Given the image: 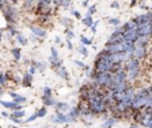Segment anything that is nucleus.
<instances>
[{
    "instance_id": "obj_4",
    "label": "nucleus",
    "mask_w": 152,
    "mask_h": 128,
    "mask_svg": "<svg viewBox=\"0 0 152 128\" xmlns=\"http://www.w3.org/2000/svg\"><path fill=\"white\" fill-rule=\"evenodd\" d=\"M112 77H113V72L110 71H97L93 78H94L95 84L97 85H108Z\"/></svg>"
},
{
    "instance_id": "obj_61",
    "label": "nucleus",
    "mask_w": 152,
    "mask_h": 128,
    "mask_svg": "<svg viewBox=\"0 0 152 128\" xmlns=\"http://www.w3.org/2000/svg\"><path fill=\"white\" fill-rule=\"evenodd\" d=\"M150 52H151V55H152V47H151V49H150Z\"/></svg>"
},
{
    "instance_id": "obj_6",
    "label": "nucleus",
    "mask_w": 152,
    "mask_h": 128,
    "mask_svg": "<svg viewBox=\"0 0 152 128\" xmlns=\"http://www.w3.org/2000/svg\"><path fill=\"white\" fill-rule=\"evenodd\" d=\"M126 77H127V75H126V71L125 70H122V69H120V70H118L116 72H114L113 73V77H112V79H110V82L108 83V89L112 91L119 83H121V82H124V81H126Z\"/></svg>"
},
{
    "instance_id": "obj_36",
    "label": "nucleus",
    "mask_w": 152,
    "mask_h": 128,
    "mask_svg": "<svg viewBox=\"0 0 152 128\" xmlns=\"http://www.w3.org/2000/svg\"><path fill=\"white\" fill-rule=\"evenodd\" d=\"M33 2H34V0H24V7L26 9H28V8L33 7Z\"/></svg>"
},
{
    "instance_id": "obj_44",
    "label": "nucleus",
    "mask_w": 152,
    "mask_h": 128,
    "mask_svg": "<svg viewBox=\"0 0 152 128\" xmlns=\"http://www.w3.org/2000/svg\"><path fill=\"white\" fill-rule=\"evenodd\" d=\"M71 15H74L75 18H77V19H81V13L78 12V11H76V9H71Z\"/></svg>"
},
{
    "instance_id": "obj_20",
    "label": "nucleus",
    "mask_w": 152,
    "mask_h": 128,
    "mask_svg": "<svg viewBox=\"0 0 152 128\" xmlns=\"http://www.w3.org/2000/svg\"><path fill=\"white\" fill-rule=\"evenodd\" d=\"M82 24H83V25H86L87 27H91V26H93L94 20H93V18H91V14H90V13H88V12H87L86 17L82 19Z\"/></svg>"
},
{
    "instance_id": "obj_12",
    "label": "nucleus",
    "mask_w": 152,
    "mask_h": 128,
    "mask_svg": "<svg viewBox=\"0 0 152 128\" xmlns=\"http://www.w3.org/2000/svg\"><path fill=\"white\" fill-rule=\"evenodd\" d=\"M145 55H146V46L135 45L134 51H133V57L134 58H138V59H141V58L145 57Z\"/></svg>"
},
{
    "instance_id": "obj_42",
    "label": "nucleus",
    "mask_w": 152,
    "mask_h": 128,
    "mask_svg": "<svg viewBox=\"0 0 152 128\" xmlns=\"http://www.w3.org/2000/svg\"><path fill=\"white\" fill-rule=\"evenodd\" d=\"M74 63H75L77 66H80V68H83V69H87V68H88L83 62H80V60H77V59H75V60H74Z\"/></svg>"
},
{
    "instance_id": "obj_15",
    "label": "nucleus",
    "mask_w": 152,
    "mask_h": 128,
    "mask_svg": "<svg viewBox=\"0 0 152 128\" xmlns=\"http://www.w3.org/2000/svg\"><path fill=\"white\" fill-rule=\"evenodd\" d=\"M30 30H31V32H32L36 37H38V38H44V37L46 36V31H45L44 28H42V27H38V26H30Z\"/></svg>"
},
{
    "instance_id": "obj_27",
    "label": "nucleus",
    "mask_w": 152,
    "mask_h": 128,
    "mask_svg": "<svg viewBox=\"0 0 152 128\" xmlns=\"http://www.w3.org/2000/svg\"><path fill=\"white\" fill-rule=\"evenodd\" d=\"M11 52H12V55H13V57H14L15 60H19V59H20V57H21V51H20L19 47H13V49L11 50Z\"/></svg>"
},
{
    "instance_id": "obj_49",
    "label": "nucleus",
    "mask_w": 152,
    "mask_h": 128,
    "mask_svg": "<svg viewBox=\"0 0 152 128\" xmlns=\"http://www.w3.org/2000/svg\"><path fill=\"white\" fill-rule=\"evenodd\" d=\"M50 50H51V56H53V57H58V52H57L56 47H53V46H52Z\"/></svg>"
},
{
    "instance_id": "obj_10",
    "label": "nucleus",
    "mask_w": 152,
    "mask_h": 128,
    "mask_svg": "<svg viewBox=\"0 0 152 128\" xmlns=\"http://www.w3.org/2000/svg\"><path fill=\"white\" fill-rule=\"evenodd\" d=\"M110 58H112L113 64H121L122 62H126V55H125V52L110 53Z\"/></svg>"
},
{
    "instance_id": "obj_33",
    "label": "nucleus",
    "mask_w": 152,
    "mask_h": 128,
    "mask_svg": "<svg viewBox=\"0 0 152 128\" xmlns=\"http://www.w3.org/2000/svg\"><path fill=\"white\" fill-rule=\"evenodd\" d=\"M114 123H115V120H114V119H108V120L102 124V127H103V128H112Z\"/></svg>"
},
{
    "instance_id": "obj_56",
    "label": "nucleus",
    "mask_w": 152,
    "mask_h": 128,
    "mask_svg": "<svg viewBox=\"0 0 152 128\" xmlns=\"http://www.w3.org/2000/svg\"><path fill=\"white\" fill-rule=\"evenodd\" d=\"M1 115H2L4 117H10V115H8L6 111H1Z\"/></svg>"
},
{
    "instance_id": "obj_40",
    "label": "nucleus",
    "mask_w": 152,
    "mask_h": 128,
    "mask_svg": "<svg viewBox=\"0 0 152 128\" xmlns=\"http://www.w3.org/2000/svg\"><path fill=\"white\" fill-rule=\"evenodd\" d=\"M61 24H62L63 26H65V27H68V26L71 25V23H70V20H69L68 18H62V19H61Z\"/></svg>"
},
{
    "instance_id": "obj_30",
    "label": "nucleus",
    "mask_w": 152,
    "mask_h": 128,
    "mask_svg": "<svg viewBox=\"0 0 152 128\" xmlns=\"http://www.w3.org/2000/svg\"><path fill=\"white\" fill-rule=\"evenodd\" d=\"M78 52L82 55V56H84V57H87L88 56V50H87V47H86V45H83V44H80V46H78Z\"/></svg>"
},
{
    "instance_id": "obj_17",
    "label": "nucleus",
    "mask_w": 152,
    "mask_h": 128,
    "mask_svg": "<svg viewBox=\"0 0 152 128\" xmlns=\"http://www.w3.org/2000/svg\"><path fill=\"white\" fill-rule=\"evenodd\" d=\"M49 62H50V64H51L53 68H56V69H58V68L62 66V64H63V60H62L59 57H53V56H50V57H49Z\"/></svg>"
},
{
    "instance_id": "obj_50",
    "label": "nucleus",
    "mask_w": 152,
    "mask_h": 128,
    "mask_svg": "<svg viewBox=\"0 0 152 128\" xmlns=\"http://www.w3.org/2000/svg\"><path fill=\"white\" fill-rule=\"evenodd\" d=\"M10 120H11L12 122H15V123H20V122H21V120H20V119H18V117H14V116H12V115L10 116Z\"/></svg>"
},
{
    "instance_id": "obj_23",
    "label": "nucleus",
    "mask_w": 152,
    "mask_h": 128,
    "mask_svg": "<svg viewBox=\"0 0 152 128\" xmlns=\"http://www.w3.org/2000/svg\"><path fill=\"white\" fill-rule=\"evenodd\" d=\"M15 40L20 44V45H23V46H25V45H27V43H28V40H27V38L25 37V36H23L21 33H18L17 36H15Z\"/></svg>"
},
{
    "instance_id": "obj_43",
    "label": "nucleus",
    "mask_w": 152,
    "mask_h": 128,
    "mask_svg": "<svg viewBox=\"0 0 152 128\" xmlns=\"http://www.w3.org/2000/svg\"><path fill=\"white\" fill-rule=\"evenodd\" d=\"M88 13H90L91 15H93L94 13H96V5H91V6H89V8H88Z\"/></svg>"
},
{
    "instance_id": "obj_51",
    "label": "nucleus",
    "mask_w": 152,
    "mask_h": 128,
    "mask_svg": "<svg viewBox=\"0 0 152 128\" xmlns=\"http://www.w3.org/2000/svg\"><path fill=\"white\" fill-rule=\"evenodd\" d=\"M145 113L148 115H152V105H147L145 107Z\"/></svg>"
},
{
    "instance_id": "obj_46",
    "label": "nucleus",
    "mask_w": 152,
    "mask_h": 128,
    "mask_svg": "<svg viewBox=\"0 0 152 128\" xmlns=\"http://www.w3.org/2000/svg\"><path fill=\"white\" fill-rule=\"evenodd\" d=\"M8 5L7 0H0V11H4V8Z\"/></svg>"
},
{
    "instance_id": "obj_62",
    "label": "nucleus",
    "mask_w": 152,
    "mask_h": 128,
    "mask_svg": "<svg viewBox=\"0 0 152 128\" xmlns=\"http://www.w3.org/2000/svg\"><path fill=\"white\" fill-rule=\"evenodd\" d=\"M1 92H2V90H1V89H0V94H1Z\"/></svg>"
},
{
    "instance_id": "obj_5",
    "label": "nucleus",
    "mask_w": 152,
    "mask_h": 128,
    "mask_svg": "<svg viewBox=\"0 0 152 128\" xmlns=\"http://www.w3.org/2000/svg\"><path fill=\"white\" fill-rule=\"evenodd\" d=\"M2 13H4V17H5V19H6V21L11 25V24H14L15 21H17V19H18V11H17V8L13 6V5H7L5 8H4V11H2Z\"/></svg>"
},
{
    "instance_id": "obj_26",
    "label": "nucleus",
    "mask_w": 152,
    "mask_h": 128,
    "mask_svg": "<svg viewBox=\"0 0 152 128\" xmlns=\"http://www.w3.org/2000/svg\"><path fill=\"white\" fill-rule=\"evenodd\" d=\"M122 27H124V31L131 30V28H137V23H135L134 20H129V21L125 23V24L122 25Z\"/></svg>"
},
{
    "instance_id": "obj_21",
    "label": "nucleus",
    "mask_w": 152,
    "mask_h": 128,
    "mask_svg": "<svg viewBox=\"0 0 152 128\" xmlns=\"http://www.w3.org/2000/svg\"><path fill=\"white\" fill-rule=\"evenodd\" d=\"M57 75H58L61 78H63V79H69V73H68L66 69H65L63 65L57 69Z\"/></svg>"
},
{
    "instance_id": "obj_37",
    "label": "nucleus",
    "mask_w": 152,
    "mask_h": 128,
    "mask_svg": "<svg viewBox=\"0 0 152 128\" xmlns=\"http://www.w3.org/2000/svg\"><path fill=\"white\" fill-rule=\"evenodd\" d=\"M37 115H38V117H44V116L46 115V108H45V107H42V108L37 111Z\"/></svg>"
},
{
    "instance_id": "obj_18",
    "label": "nucleus",
    "mask_w": 152,
    "mask_h": 128,
    "mask_svg": "<svg viewBox=\"0 0 152 128\" xmlns=\"http://www.w3.org/2000/svg\"><path fill=\"white\" fill-rule=\"evenodd\" d=\"M150 40V36H138L137 40H135V45H141V46H146L147 43Z\"/></svg>"
},
{
    "instance_id": "obj_60",
    "label": "nucleus",
    "mask_w": 152,
    "mask_h": 128,
    "mask_svg": "<svg viewBox=\"0 0 152 128\" xmlns=\"http://www.w3.org/2000/svg\"><path fill=\"white\" fill-rule=\"evenodd\" d=\"M10 1H11V2H12V4H13V5H15V4H17V2H18V0H10Z\"/></svg>"
},
{
    "instance_id": "obj_1",
    "label": "nucleus",
    "mask_w": 152,
    "mask_h": 128,
    "mask_svg": "<svg viewBox=\"0 0 152 128\" xmlns=\"http://www.w3.org/2000/svg\"><path fill=\"white\" fill-rule=\"evenodd\" d=\"M115 64H113L110 53L107 51V49L102 50L101 53H99L96 60H95V69L96 71H110Z\"/></svg>"
},
{
    "instance_id": "obj_52",
    "label": "nucleus",
    "mask_w": 152,
    "mask_h": 128,
    "mask_svg": "<svg viewBox=\"0 0 152 128\" xmlns=\"http://www.w3.org/2000/svg\"><path fill=\"white\" fill-rule=\"evenodd\" d=\"M65 41H66V46H68V49H69V50H72V43H71V39H68V38H66Z\"/></svg>"
},
{
    "instance_id": "obj_57",
    "label": "nucleus",
    "mask_w": 152,
    "mask_h": 128,
    "mask_svg": "<svg viewBox=\"0 0 152 128\" xmlns=\"http://www.w3.org/2000/svg\"><path fill=\"white\" fill-rule=\"evenodd\" d=\"M146 128H152V117H151V120H150V122H148V124H147Z\"/></svg>"
},
{
    "instance_id": "obj_9",
    "label": "nucleus",
    "mask_w": 152,
    "mask_h": 128,
    "mask_svg": "<svg viewBox=\"0 0 152 128\" xmlns=\"http://www.w3.org/2000/svg\"><path fill=\"white\" fill-rule=\"evenodd\" d=\"M124 38H125V40L135 43V40L138 38V31H137V28H131V30L124 31Z\"/></svg>"
},
{
    "instance_id": "obj_8",
    "label": "nucleus",
    "mask_w": 152,
    "mask_h": 128,
    "mask_svg": "<svg viewBox=\"0 0 152 128\" xmlns=\"http://www.w3.org/2000/svg\"><path fill=\"white\" fill-rule=\"evenodd\" d=\"M125 40L124 38V33L122 32H118L114 30V32L109 36L108 38V41L106 43V45H109V44H118V43H122Z\"/></svg>"
},
{
    "instance_id": "obj_38",
    "label": "nucleus",
    "mask_w": 152,
    "mask_h": 128,
    "mask_svg": "<svg viewBox=\"0 0 152 128\" xmlns=\"http://www.w3.org/2000/svg\"><path fill=\"white\" fill-rule=\"evenodd\" d=\"M6 79H7V73H2V72H0V85H5Z\"/></svg>"
},
{
    "instance_id": "obj_2",
    "label": "nucleus",
    "mask_w": 152,
    "mask_h": 128,
    "mask_svg": "<svg viewBox=\"0 0 152 128\" xmlns=\"http://www.w3.org/2000/svg\"><path fill=\"white\" fill-rule=\"evenodd\" d=\"M147 98H148V88H145V89H141L139 90L137 94H134V97L132 100V104L131 107L133 109H140L142 107H146V103H147Z\"/></svg>"
},
{
    "instance_id": "obj_48",
    "label": "nucleus",
    "mask_w": 152,
    "mask_h": 128,
    "mask_svg": "<svg viewBox=\"0 0 152 128\" xmlns=\"http://www.w3.org/2000/svg\"><path fill=\"white\" fill-rule=\"evenodd\" d=\"M110 7H112V8H116V9H119V8H120V4H119L118 1H113V2L110 4Z\"/></svg>"
},
{
    "instance_id": "obj_41",
    "label": "nucleus",
    "mask_w": 152,
    "mask_h": 128,
    "mask_svg": "<svg viewBox=\"0 0 152 128\" xmlns=\"http://www.w3.org/2000/svg\"><path fill=\"white\" fill-rule=\"evenodd\" d=\"M65 34H66V38H68V39H71V38L75 37V33H74L71 30H69V28L65 30Z\"/></svg>"
},
{
    "instance_id": "obj_35",
    "label": "nucleus",
    "mask_w": 152,
    "mask_h": 128,
    "mask_svg": "<svg viewBox=\"0 0 152 128\" xmlns=\"http://www.w3.org/2000/svg\"><path fill=\"white\" fill-rule=\"evenodd\" d=\"M43 96H44V97H50V96H52V91H51V89H50L49 87H44V88H43Z\"/></svg>"
},
{
    "instance_id": "obj_11",
    "label": "nucleus",
    "mask_w": 152,
    "mask_h": 128,
    "mask_svg": "<svg viewBox=\"0 0 152 128\" xmlns=\"http://www.w3.org/2000/svg\"><path fill=\"white\" fill-rule=\"evenodd\" d=\"M50 120L53 121V122H57V123H64V122L71 121L72 119H71L69 115H64V113H58L57 115H55V116L51 117Z\"/></svg>"
},
{
    "instance_id": "obj_3",
    "label": "nucleus",
    "mask_w": 152,
    "mask_h": 128,
    "mask_svg": "<svg viewBox=\"0 0 152 128\" xmlns=\"http://www.w3.org/2000/svg\"><path fill=\"white\" fill-rule=\"evenodd\" d=\"M139 69H140V66H139V59L138 58H134L133 57V58H131L126 63V70H127L128 76H129L131 79H134L138 76Z\"/></svg>"
},
{
    "instance_id": "obj_45",
    "label": "nucleus",
    "mask_w": 152,
    "mask_h": 128,
    "mask_svg": "<svg viewBox=\"0 0 152 128\" xmlns=\"http://www.w3.org/2000/svg\"><path fill=\"white\" fill-rule=\"evenodd\" d=\"M37 117H38V115H37V113H34V114H32V115H31L30 117H27L25 122H31V121H34V120H36Z\"/></svg>"
},
{
    "instance_id": "obj_59",
    "label": "nucleus",
    "mask_w": 152,
    "mask_h": 128,
    "mask_svg": "<svg viewBox=\"0 0 152 128\" xmlns=\"http://www.w3.org/2000/svg\"><path fill=\"white\" fill-rule=\"evenodd\" d=\"M2 40V30H0V43Z\"/></svg>"
},
{
    "instance_id": "obj_24",
    "label": "nucleus",
    "mask_w": 152,
    "mask_h": 128,
    "mask_svg": "<svg viewBox=\"0 0 152 128\" xmlns=\"http://www.w3.org/2000/svg\"><path fill=\"white\" fill-rule=\"evenodd\" d=\"M32 75L30 73V72H27V73H25L24 75V79H23V84H24V87H31V83H32Z\"/></svg>"
},
{
    "instance_id": "obj_34",
    "label": "nucleus",
    "mask_w": 152,
    "mask_h": 128,
    "mask_svg": "<svg viewBox=\"0 0 152 128\" xmlns=\"http://www.w3.org/2000/svg\"><path fill=\"white\" fill-rule=\"evenodd\" d=\"M52 0H37V2H38V7L39 8H44V7H46L48 5H50V2H51Z\"/></svg>"
},
{
    "instance_id": "obj_22",
    "label": "nucleus",
    "mask_w": 152,
    "mask_h": 128,
    "mask_svg": "<svg viewBox=\"0 0 152 128\" xmlns=\"http://www.w3.org/2000/svg\"><path fill=\"white\" fill-rule=\"evenodd\" d=\"M10 96L13 98V101L14 102H17V103H23V102H26V97H24V96H21V95H19V94H15V92H10Z\"/></svg>"
},
{
    "instance_id": "obj_39",
    "label": "nucleus",
    "mask_w": 152,
    "mask_h": 128,
    "mask_svg": "<svg viewBox=\"0 0 152 128\" xmlns=\"http://www.w3.org/2000/svg\"><path fill=\"white\" fill-rule=\"evenodd\" d=\"M147 105H152V88H148V98H147L146 107Z\"/></svg>"
},
{
    "instance_id": "obj_55",
    "label": "nucleus",
    "mask_w": 152,
    "mask_h": 128,
    "mask_svg": "<svg viewBox=\"0 0 152 128\" xmlns=\"http://www.w3.org/2000/svg\"><path fill=\"white\" fill-rule=\"evenodd\" d=\"M88 2H89V0H84V1L82 2V6H83V7H87V6H88Z\"/></svg>"
},
{
    "instance_id": "obj_32",
    "label": "nucleus",
    "mask_w": 152,
    "mask_h": 128,
    "mask_svg": "<svg viewBox=\"0 0 152 128\" xmlns=\"http://www.w3.org/2000/svg\"><path fill=\"white\" fill-rule=\"evenodd\" d=\"M12 116L20 119V117L25 116V110H23V109H19V110H14V111H13V114H12Z\"/></svg>"
},
{
    "instance_id": "obj_29",
    "label": "nucleus",
    "mask_w": 152,
    "mask_h": 128,
    "mask_svg": "<svg viewBox=\"0 0 152 128\" xmlns=\"http://www.w3.org/2000/svg\"><path fill=\"white\" fill-rule=\"evenodd\" d=\"M80 41H81V44H83V45H91V43H93V39H89V38H87L86 36H83V34H81L80 36Z\"/></svg>"
},
{
    "instance_id": "obj_25",
    "label": "nucleus",
    "mask_w": 152,
    "mask_h": 128,
    "mask_svg": "<svg viewBox=\"0 0 152 128\" xmlns=\"http://www.w3.org/2000/svg\"><path fill=\"white\" fill-rule=\"evenodd\" d=\"M43 104H44L45 107H48V105H56L57 102H56V100H53L51 96H50V97H44V96H43Z\"/></svg>"
},
{
    "instance_id": "obj_54",
    "label": "nucleus",
    "mask_w": 152,
    "mask_h": 128,
    "mask_svg": "<svg viewBox=\"0 0 152 128\" xmlns=\"http://www.w3.org/2000/svg\"><path fill=\"white\" fill-rule=\"evenodd\" d=\"M55 43H57V44H59V43H61V38H59L58 36H56V37H55Z\"/></svg>"
},
{
    "instance_id": "obj_53",
    "label": "nucleus",
    "mask_w": 152,
    "mask_h": 128,
    "mask_svg": "<svg viewBox=\"0 0 152 128\" xmlns=\"http://www.w3.org/2000/svg\"><path fill=\"white\" fill-rule=\"evenodd\" d=\"M36 70H37V68H36L34 65H31V66H30V70H28V72H30L31 75H33V73L36 72Z\"/></svg>"
},
{
    "instance_id": "obj_13",
    "label": "nucleus",
    "mask_w": 152,
    "mask_h": 128,
    "mask_svg": "<svg viewBox=\"0 0 152 128\" xmlns=\"http://www.w3.org/2000/svg\"><path fill=\"white\" fill-rule=\"evenodd\" d=\"M106 49L109 53H115V52H124V45L122 43H118V44H109L106 45Z\"/></svg>"
},
{
    "instance_id": "obj_58",
    "label": "nucleus",
    "mask_w": 152,
    "mask_h": 128,
    "mask_svg": "<svg viewBox=\"0 0 152 128\" xmlns=\"http://www.w3.org/2000/svg\"><path fill=\"white\" fill-rule=\"evenodd\" d=\"M137 4V0H132V2H131V6H134Z\"/></svg>"
},
{
    "instance_id": "obj_7",
    "label": "nucleus",
    "mask_w": 152,
    "mask_h": 128,
    "mask_svg": "<svg viewBox=\"0 0 152 128\" xmlns=\"http://www.w3.org/2000/svg\"><path fill=\"white\" fill-rule=\"evenodd\" d=\"M138 36H152V25L151 23H144L140 25H137Z\"/></svg>"
},
{
    "instance_id": "obj_14",
    "label": "nucleus",
    "mask_w": 152,
    "mask_h": 128,
    "mask_svg": "<svg viewBox=\"0 0 152 128\" xmlns=\"http://www.w3.org/2000/svg\"><path fill=\"white\" fill-rule=\"evenodd\" d=\"M0 103H1V105H4L5 108L13 109V110H19V109H21V108H23L20 103H17V102H14V101L8 102V101H4V100H1V101H0Z\"/></svg>"
},
{
    "instance_id": "obj_19",
    "label": "nucleus",
    "mask_w": 152,
    "mask_h": 128,
    "mask_svg": "<svg viewBox=\"0 0 152 128\" xmlns=\"http://www.w3.org/2000/svg\"><path fill=\"white\" fill-rule=\"evenodd\" d=\"M69 109H70V105L68 103H65V102H57V104H56L57 113H64V111H66Z\"/></svg>"
},
{
    "instance_id": "obj_28",
    "label": "nucleus",
    "mask_w": 152,
    "mask_h": 128,
    "mask_svg": "<svg viewBox=\"0 0 152 128\" xmlns=\"http://www.w3.org/2000/svg\"><path fill=\"white\" fill-rule=\"evenodd\" d=\"M80 114H81V111H80V109H78L77 107H71V109L69 110V116H70L71 119L78 116Z\"/></svg>"
},
{
    "instance_id": "obj_16",
    "label": "nucleus",
    "mask_w": 152,
    "mask_h": 128,
    "mask_svg": "<svg viewBox=\"0 0 152 128\" xmlns=\"http://www.w3.org/2000/svg\"><path fill=\"white\" fill-rule=\"evenodd\" d=\"M137 25H140V24H144V23H150V14L148 12L147 13H142V14H139L135 19H133Z\"/></svg>"
},
{
    "instance_id": "obj_47",
    "label": "nucleus",
    "mask_w": 152,
    "mask_h": 128,
    "mask_svg": "<svg viewBox=\"0 0 152 128\" xmlns=\"http://www.w3.org/2000/svg\"><path fill=\"white\" fill-rule=\"evenodd\" d=\"M99 21H100V20H96V21H94L93 26L90 27V30H91V32H93V33H95V32H96V27H97V25H99Z\"/></svg>"
},
{
    "instance_id": "obj_31",
    "label": "nucleus",
    "mask_w": 152,
    "mask_h": 128,
    "mask_svg": "<svg viewBox=\"0 0 152 128\" xmlns=\"http://www.w3.org/2000/svg\"><path fill=\"white\" fill-rule=\"evenodd\" d=\"M108 24L113 25V26H120V19L119 18H109L108 19Z\"/></svg>"
}]
</instances>
